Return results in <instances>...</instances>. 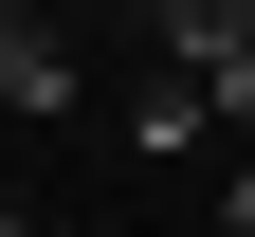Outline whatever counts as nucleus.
Masks as SVG:
<instances>
[{
    "label": "nucleus",
    "mask_w": 255,
    "mask_h": 237,
    "mask_svg": "<svg viewBox=\"0 0 255 237\" xmlns=\"http://www.w3.org/2000/svg\"><path fill=\"white\" fill-rule=\"evenodd\" d=\"M0 237H18V219H0Z\"/></svg>",
    "instance_id": "3"
},
{
    "label": "nucleus",
    "mask_w": 255,
    "mask_h": 237,
    "mask_svg": "<svg viewBox=\"0 0 255 237\" xmlns=\"http://www.w3.org/2000/svg\"><path fill=\"white\" fill-rule=\"evenodd\" d=\"M146 18H164L182 73H237V55H255V0H146Z\"/></svg>",
    "instance_id": "2"
},
{
    "label": "nucleus",
    "mask_w": 255,
    "mask_h": 237,
    "mask_svg": "<svg viewBox=\"0 0 255 237\" xmlns=\"http://www.w3.org/2000/svg\"><path fill=\"white\" fill-rule=\"evenodd\" d=\"M73 91V37H55V0H0V110H55Z\"/></svg>",
    "instance_id": "1"
}]
</instances>
